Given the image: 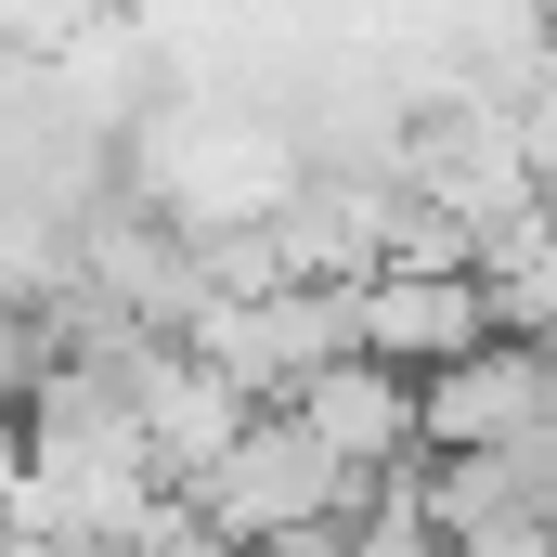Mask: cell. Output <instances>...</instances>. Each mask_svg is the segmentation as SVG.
<instances>
[{
  "mask_svg": "<svg viewBox=\"0 0 557 557\" xmlns=\"http://www.w3.org/2000/svg\"><path fill=\"white\" fill-rule=\"evenodd\" d=\"M182 493V519H195V545H273V532H311V519H363V480L311 441V428L285 416V403H247L234 441L208 454V467H182L169 480Z\"/></svg>",
  "mask_w": 557,
  "mask_h": 557,
  "instance_id": "6da1fadb",
  "label": "cell"
},
{
  "mask_svg": "<svg viewBox=\"0 0 557 557\" xmlns=\"http://www.w3.org/2000/svg\"><path fill=\"white\" fill-rule=\"evenodd\" d=\"M480 337H493V298H480L467 260H376V273L350 285V350L389 363V376H441Z\"/></svg>",
  "mask_w": 557,
  "mask_h": 557,
  "instance_id": "7a4b0ae2",
  "label": "cell"
},
{
  "mask_svg": "<svg viewBox=\"0 0 557 557\" xmlns=\"http://www.w3.org/2000/svg\"><path fill=\"white\" fill-rule=\"evenodd\" d=\"M545 441V337H480L416 376V454H506Z\"/></svg>",
  "mask_w": 557,
  "mask_h": 557,
  "instance_id": "3957f363",
  "label": "cell"
},
{
  "mask_svg": "<svg viewBox=\"0 0 557 557\" xmlns=\"http://www.w3.org/2000/svg\"><path fill=\"white\" fill-rule=\"evenodd\" d=\"M285 416L311 428L350 480H376V467H403V454H416V376H389V363L337 350V363H311V376L285 389Z\"/></svg>",
  "mask_w": 557,
  "mask_h": 557,
  "instance_id": "277c9868",
  "label": "cell"
}]
</instances>
